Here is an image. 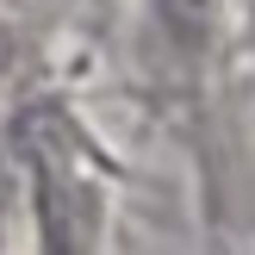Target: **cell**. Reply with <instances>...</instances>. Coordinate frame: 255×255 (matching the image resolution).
Masks as SVG:
<instances>
[{"label":"cell","instance_id":"1","mask_svg":"<svg viewBox=\"0 0 255 255\" xmlns=\"http://www.w3.org/2000/svg\"><path fill=\"white\" fill-rule=\"evenodd\" d=\"M156 12H162V31H168L181 50H206V37H212V0H156Z\"/></svg>","mask_w":255,"mask_h":255}]
</instances>
